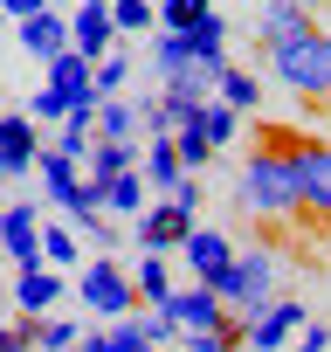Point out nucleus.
I'll use <instances>...</instances> for the list:
<instances>
[{
    "mask_svg": "<svg viewBox=\"0 0 331 352\" xmlns=\"http://www.w3.org/2000/svg\"><path fill=\"white\" fill-rule=\"evenodd\" d=\"M214 97H221V104H235V111H255V104H262V83H255L249 69H235V63H228V69H221V83H214Z\"/></svg>",
    "mask_w": 331,
    "mask_h": 352,
    "instance_id": "22",
    "label": "nucleus"
},
{
    "mask_svg": "<svg viewBox=\"0 0 331 352\" xmlns=\"http://www.w3.org/2000/svg\"><path fill=\"white\" fill-rule=\"evenodd\" d=\"M310 28H317V8H304V0H269V8L255 14V42H262V56L283 49V42H297V35H310Z\"/></svg>",
    "mask_w": 331,
    "mask_h": 352,
    "instance_id": "9",
    "label": "nucleus"
},
{
    "mask_svg": "<svg viewBox=\"0 0 331 352\" xmlns=\"http://www.w3.org/2000/svg\"><path fill=\"white\" fill-rule=\"evenodd\" d=\"M304 8H317V0H304Z\"/></svg>",
    "mask_w": 331,
    "mask_h": 352,
    "instance_id": "40",
    "label": "nucleus"
},
{
    "mask_svg": "<svg viewBox=\"0 0 331 352\" xmlns=\"http://www.w3.org/2000/svg\"><path fill=\"white\" fill-rule=\"evenodd\" d=\"M269 283H276V256L269 249H249V256H235L207 290L228 304V311H242V318H255L262 304H269Z\"/></svg>",
    "mask_w": 331,
    "mask_h": 352,
    "instance_id": "4",
    "label": "nucleus"
},
{
    "mask_svg": "<svg viewBox=\"0 0 331 352\" xmlns=\"http://www.w3.org/2000/svg\"><path fill=\"white\" fill-rule=\"evenodd\" d=\"M111 28L117 35H152L159 28V8H152V0H111Z\"/></svg>",
    "mask_w": 331,
    "mask_h": 352,
    "instance_id": "24",
    "label": "nucleus"
},
{
    "mask_svg": "<svg viewBox=\"0 0 331 352\" xmlns=\"http://www.w3.org/2000/svg\"><path fill=\"white\" fill-rule=\"evenodd\" d=\"M145 194H152V187H145V173H138V166H131V173H117V180L104 187V201H111L117 214H145Z\"/></svg>",
    "mask_w": 331,
    "mask_h": 352,
    "instance_id": "25",
    "label": "nucleus"
},
{
    "mask_svg": "<svg viewBox=\"0 0 331 352\" xmlns=\"http://www.w3.org/2000/svg\"><path fill=\"white\" fill-rule=\"evenodd\" d=\"M83 166H90V173H83L90 187H111L117 173H131V166H138V152H131V138H90Z\"/></svg>",
    "mask_w": 331,
    "mask_h": 352,
    "instance_id": "18",
    "label": "nucleus"
},
{
    "mask_svg": "<svg viewBox=\"0 0 331 352\" xmlns=\"http://www.w3.org/2000/svg\"><path fill=\"white\" fill-rule=\"evenodd\" d=\"M42 69H49V83L28 97V118H35V124H62L76 104H104V97H97V76H90V56L62 49V56H49Z\"/></svg>",
    "mask_w": 331,
    "mask_h": 352,
    "instance_id": "3",
    "label": "nucleus"
},
{
    "mask_svg": "<svg viewBox=\"0 0 331 352\" xmlns=\"http://www.w3.org/2000/svg\"><path fill=\"white\" fill-rule=\"evenodd\" d=\"M124 69H131V63H124L117 49H111V56H97V63H90V76H97V97H117V90H124Z\"/></svg>",
    "mask_w": 331,
    "mask_h": 352,
    "instance_id": "29",
    "label": "nucleus"
},
{
    "mask_svg": "<svg viewBox=\"0 0 331 352\" xmlns=\"http://www.w3.org/2000/svg\"><path fill=\"white\" fill-rule=\"evenodd\" d=\"M76 290H83V304H90L104 324H111V318H124V311L138 304V290H131V276L111 263V249H104L97 263H83V283H76Z\"/></svg>",
    "mask_w": 331,
    "mask_h": 352,
    "instance_id": "6",
    "label": "nucleus"
},
{
    "mask_svg": "<svg viewBox=\"0 0 331 352\" xmlns=\"http://www.w3.org/2000/svg\"><path fill=\"white\" fill-rule=\"evenodd\" d=\"M14 35H21V49H28L35 63H49V56H62V49H69V14H56V8H42V14H28V21H14Z\"/></svg>",
    "mask_w": 331,
    "mask_h": 352,
    "instance_id": "15",
    "label": "nucleus"
},
{
    "mask_svg": "<svg viewBox=\"0 0 331 352\" xmlns=\"http://www.w3.org/2000/svg\"><path fill=\"white\" fill-rule=\"evenodd\" d=\"M76 338H83V331H76V324H69V318H56V324H49V318H42V324H35V345H42V352H69V345H76Z\"/></svg>",
    "mask_w": 331,
    "mask_h": 352,
    "instance_id": "31",
    "label": "nucleus"
},
{
    "mask_svg": "<svg viewBox=\"0 0 331 352\" xmlns=\"http://www.w3.org/2000/svg\"><path fill=\"white\" fill-rule=\"evenodd\" d=\"M111 42H117V28H111V0H83V8L69 14V49L76 56H111Z\"/></svg>",
    "mask_w": 331,
    "mask_h": 352,
    "instance_id": "12",
    "label": "nucleus"
},
{
    "mask_svg": "<svg viewBox=\"0 0 331 352\" xmlns=\"http://www.w3.org/2000/svg\"><path fill=\"white\" fill-rule=\"evenodd\" d=\"M180 35H187V42H194V56H201V63H221V56H228V21H221V14H214V8H207V14H201V21H187V28H180Z\"/></svg>",
    "mask_w": 331,
    "mask_h": 352,
    "instance_id": "21",
    "label": "nucleus"
},
{
    "mask_svg": "<svg viewBox=\"0 0 331 352\" xmlns=\"http://www.w3.org/2000/svg\"><path fill=\"white\" fill-rule=\"evenodd\" d=\"M201 124H207V138H214V145H235L242 111H235V104H221V97H207V104H201Z\"/></svg>",
    "mask_w": 331,
    "mask_h": 352,
    "instance_id": "27",
    "label": "nucleus"
},
{
    "mask_svg": "<svg viewBox=\"0 0 331 352\" xmlns=\"http://www.w3.org/2000/svg\"><path fill=\"white\" fill-rule=\"evenodd\" d=\"M242 208L255 214V221H283V214H304V201H297V166H290V145H262V152H249L242 159Z\"/></svg>",
    "mask_w": 331,
    "mask_h": 352,
    "instance_id": "1",
    "label": "nucleus"
},
{
    "mask_svg": "<svg viewBox=\"0 0 331 352\" xmlns=\"http://www.w3.org/2000/svg\"><path fill=\"white\" fill-rule=\"evenodd\" d=\"M138 173H145V187H159V194H173V187L187 180V166H180V152H173V131H152V145L138 152Z\"/></svg>",
    "mask_w": 331,
    "mask_h": 352,
    "instance_id": "17",
    "label": "nucleus"
},
{
    "mask_svg": "<svg viewBox=\"0 0 331 352\" xmlns=\"http://www.w3.org/2000/svg\"><path fill=\"white\" fill-rule=\"evenodd\" d=\"M214 8V0H159V28H187V21H201Z\"/></svg>",
    "mask_w": 331,
    "mask_h": 352,
    "instance_id": "30",
    "label": "nucleus"
},
{
    "mask_svg": "<svg viewBox=\"0 0 331 352\" xmlns=\"http://www.w3.org/2000/svg\"><path fill=\"white\" fill-rule=\"evenodd\" d=\"M138 331H145V345H173V338H180V324L166 318V311H152V318H138Z\"/></svg>",
    "mask_w": 331,
    "mask_h": 352,
    "instance_id": "33",
    "label": "nucleus"
},
{
    "mask_svg": "<svg viewBox=\"0 0 331 352\" xmlns=\"http://www.w3.org/2000/svg\"><path fill=\"white\" fill-rule=\"evenodd\" d=\"M194 235V208L187 201H173V194H166L159 208H145L138 214V249H180Z\"/></svg>",
    "mask_w": 331,
    "mask_h": 352,
    "instance_id": "8",
    "label": "nucleus"
},
{
    "mask_svg": "<svg viewBox=\"0 0 331 352\" xmlns=\"http://www.w3.org/2000/svg\"><path fill=\"white\" fill-rule=\"evenodd\" d=\"M152 8H159V0H152Z\"/></svg>",
    "mask_w": 331,
    "mask_h": 352,
    "instance_id": "41",
    "label": "nucleus"
},
{
    "mask_svg": "<svg viewBox=\"0 0 331 352\" xmlns=\"http://www.w3.org/2000/svg\"><path fill=\"white\" fill-rule=\"evenodd\" d=\"M331 345V324H297V352H324Z\"/></svg>",
    "mask_w": 331,
    "mask_h": 352,
    "instance_id": "35",
    "label": "nucleus"
},
{
    "mask_svg": "<svg viewBox=\"0 0 331 352\" xmlns=\"http://www.w3.org/2000/svg\"><path fill=\"white\" fill-rule=\"evenodd\" d=\"M187 352H235L221 331H187Z\"/></svg>",
    "mask_w": 331,
    "mask_h": 352,
    "instance_id": "37",
    "label": "nucleus"
},
{
    "mask_svg": "<svg viewBox=\"0 0 331 352\" xmlns=\"http://www.w3.org/2000/svg\"><path fill=\"white\" fill-rule=\"evenodd\" d=\"M42 8H56V0H0V14H8V21H28V14H42Z\"/></svg>",
    "mask_w": 331,
    "mask_h": 352,
    "instance_id": "36",
    "label": "nucleus"
},
{
    "mask_svg": "<svg viewBox=\"0 0 331 352\" xmlns=\"http://www.w3.org/2000/svg\"><path fill=\"white\" fill-rule=\"evenodd\" d=\"M104 345H111V352H145L138 318H111V324H104Z\"/></svg>",
    "mask_w": 331,
    "mask_h": 352,
    "instance_id": "32",
    "label": "nucleus"
},
{
    "mask_svg": "<svg viewBox=\"0 0 331 352\" xmlns=\"http://www.w3.org/2000/svg\"><path fill=\"white\" fill-rule=\"evenodd\" d=\"M131 290L145 304H166L173 297V276H166V249H145V263H131Z\"/></svg>",
    "mask_w": 331,
    "mask_h": 352,
    "instance_id": "20",
    "label": "nucleus"
},
{
    "mask_svg": "<svg viewBox=\"0 0 331 352\" xmlns=\"http://www.w3.org/2000/svg\"><path fill=\"white\" fill-rule=\"evenodd\" d=\"M180 256H187V270H194L201 283H214V276L235 263V242H228L221 228H201V221H194V235L180 242Z\"/></svg>",
    "mask_w": 331,
    "mask_h": 352,
    "instance_id": "14",
    "label": "nucleus"
},
{
    "mask_svg": "<svg viewBox=\"0 0 331 352\" xmlns=\"http://www.w3.org/2000/svg\"><path fill=\"white\" fill-rule=\"evenodd\" d=\"M152 63H159V76H180V69H194L201 56H194V42L180 35V28H152ZM228 63V56H221Z\"/></svg>",
    "mask_w": 331,
    "mask_h": 352,
    "instance_id": "19",
    "label": "nucleus"
},
{
    "mask_svg": "<svg viewBox=\"0 0 331 352\" xmlns=\"http://www.w3.org/2000/svg\"><path fill=\"white\" fill-rule=\"evenodd\" d=\"M269 69H276V83H283V90H297L304 104H331V28L317 21L310 35H297V42L269 49Z\"/></svg>",
    "mask_w": 331,
    "mask_h": 352,
    "instance_id": "2",
    "label": "nucleus"
},
{
    "mask_svg": "<svg viewBox=\"0 0 331 352\" xmlns=\"http://www.w3.org/2000/svg\"><path fill=\"white\" fill-rule=\"evenodd\" d=\"M76 228H83V235H90L97 249H111V242H117V228L104 221V208H97V214H76Z\"/></svg>",
    "mask_w": 331,
    "mask_h": 352,
    "instance_id": "34",
    "label": "nucleus"
},
{
    "mask_svg": "<svg viewBox=\"0 0 331 352\" xmlns=\"http://www.w3.org/2000/svg\"><path fill=\"white\" fill-rule=\"evenodd\" d=\"M173 152H180V166H187V173H201L207 159H221V145L207 138V124H187V131H173Z\"/></svg>",
    "mask_w": 331,
    "mask_h": 352,
    "instance_id": "23",
    "label": "nucleus"
},
{
    "mask_svg": "<svg viewBox=\"0 0 331 352\" xmlns=\"http://www.w3.org/2000/svg\"><path fill=\"white\" fill-rule=\"evenodd\" d=\"M297 324H304V304H297V297H276V304H262V311L249 318V338H242V345H255V352H283V345L297 338Z\"/></svg>",
    "mask_w": 331,
    "mask_h": 352,
    "instance_id": "10",
    "label": "nucleus"
},
{
    "mask_svg": "<svg viewBox=\"0 0 331 352\" xmlns=\"http://www.w3.org/2000/svg\"><path fill=\"white\" fill-rule=\"evenodd\" d=\"M131 131H138V111H131V104H117V97H104V104H97V131H90V138H131Z\"/></svg>",
    "mask_w": 331,
    "mask_h": 352,
    "instance_id": "26",
    "label": "nucleus"
},
{
    "mask_svg": "<svg viewBox=\"0 0 331 352\" xmlns=\"http://www.w3.org/2000/svg\"><path fill=\"white\" fill-rule=\"evenodd\" d=\"M56 304H62V270H49V263L14 270V311L42 318V311H56Z\"/></svg>",
    "mask_w": 331,
    "mask_h": 352,
    "instance_id": "16",
    "label": "nucleus"
},
{
    "mask_svg": "<svg viewBox=\"0 0 331 352\" xmlns=\"http://www.w3.org/2000/svg\"><path fill=\"white\" fill-rule=\"evenodd\" d=\"M290 166H297V201H304V214L331 221V138L290 145Z\"/></svg>",
    "mask_w": 331,
    "mask_h": 352,
    "instance_id": "5",
    "label": "nucleus"
},
{
    "mask_svg": "<svg viewBox=\"0 0 331 352\" xmlns=\"http://www.w3.org/2000/svg\"><path fill=\"white\" fill-rule=\"evenodd\" d=\"M0 249H8L14 270H35V263H42V208H35V201L0 208Z\"/></svg>",
    "mask_w": 331,
    "mask_h": 352,
    "instance_id": "7",
    "label": "nucleus"
},
{
    "mask_svg": "<svg viewBox=\"0 0 331 352\" xmlns=\"http://www.w3.org/2000/svg\"><path fill=\"white\" fill-rule=\"evenodd\" d=\"M42 263H76V228H62V221H42Z\"/></svg>",
    "mask_w": 331,
    "mask_h": 352,
    "instance_id": "28",
    "label": "nucleus"
},
{
    "mask_svg": "<svg viewBox=\"0 0 331 352\" xmlns=\"http://www.w3.org/2000/svg\"><path fill=\"white\" fill-rule=\"evenodd\" d=\"M69 352H111V345H104V331H83V338H76Z\"/></svg>",
    "mask_w": 331,
    "mask_h": 352,
    "instance_id": "38",
    "label": "nucleus"
},
{
    "mask_svg": "<svg viewBox=\"0 0 331 352\" xmlns=\"http://www.w3.org/2000/svg\"><path fill=\"white\" fill-rule=\"evenodd\" d=\"M35 152H42L35 118H28V111H0V180L28 173V166H35Z\"/></svg>",
    "mask_w": 331,
    "mask_h": 352,
    "instance_id": "11",
    "label": "nucleus"
},
{
    "mask_svg": "<svg viewBox=\"0 0 331 352\" xmlns=\"http://www.w3.org/2000/svg\"><path fill=\"white\" fill-rule=\"evenodd\" d=\"M145 352H166V345H145Z\"/></svg>",
    "mask_w": 331,
    "mask_h": 352,
    "instance_id": "39",
    "label": "nucleus"
},
{
    "mask_svg": "<svg viewBox=\"0 0 331 352\" xmlns=\"http://www.w3.org/2000/svg\"><path fill=\"white\" fill-rule=\"evenodd\" d=\"M152 311H166V318H173L180 331H214L228 304H221L207 283H194V290H173V297H166V304H152Z\"/></svg>",
    "mask_w": 331,
    "mask_h": 352,
    "instance_id": "13",
    "label": "nucleus"
}]
</instances>
